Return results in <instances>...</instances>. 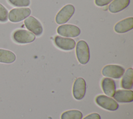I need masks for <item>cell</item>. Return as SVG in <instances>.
Masks as SVG:
<instances>
[{
    "label": "cell",
    "instance_id": "6da1fadb",
    "mask_svg": "<svg viewBox=\"0 0 133 119\" xmlns=\"http://www.w3.org/2000/svg\"><path fill=\"white\" fill-rule=\"evenodd\" d=\"M76 57L78 62L83 65L87 64L90 57L89 49L87 43L84 40L79 41L76 46Z\"/></svg>",
    "mask_w": 133,
    "mask_h": 119
},
{
    "label": "cell",
    "instance_id": "7a4b0ae2",
    "mask_svg": "<svg viewBox=\"0 0 133 119\" xmlns=\"http://www.w3.org/2000/svg\"><path fill=\"white\" fill-rule=\"evenodd\" d=\"M12 38L16 42L20 44L31 43L35 39L34 34L24 29H19L15 31L13 33Z\"/></svg>",
    "mask_w": 133,
    "mask_h": 119
},
{
    "label": "cell",
    "instance_id": "3957f363",
    "mask_svg": "<svg viewBox=\"0 0 133 119\" xmlns=\"http://www.w3.org/2000/svg\"><path fill=\"white\" fill-rule=\"evenodd\" d=\"M31 11L29 8H17L11 9L8 15L9 20L12 22H20L31 14Z\"/></svg>",
    "mask_w": 133,
    "mask_h": 119
},
{
    "label": "cell",
    "instance_id": "277c9868",
    "mask_svg": "<svg viewBox=\"0 0 133 119\" xmlns=\"http://www.w3.org/2000/svg\"><path fill=\"white\" fill-rule=\"evenodd\" d=\"M75 11L74 7L71 4L64 6L58 13L56 16V22L59 25L68 22Z\"/></svg>",
    "mask_w": 133,
    "mask_h": 119
},
{
    "label": "cell",
    "instance_id": "5b68a950",
    "mask_svg": "<svg viewBox=\"0 0 133 119\" xmlns=\"http://www.w3.org/2000/svg\"><path fill=\"white\" fill-rule=\"evenodd\" d=\"M125 73V69L117 65H108L103 67L102 74L107 77L118 79L123 76Z\"/></svg>",
    "mask_w": 133,
    "mask_h": 119
},
{
    "label": "cell",
    "instance_id": "8992f818",
    "mask_svg": "<svg viewBox=\"0 0 133 119\" xmlns=\"http://www.w3.org/2000/svg\"><path fill=\"white\" fill-rule=\"evenodd\" d=\"M96 102L100 107L109 111H115L118 104L113 99L104 95H99L96 98Z\"/></svg>",
    "mask_w": 133,
    "mask_h": 119
},
{
    "label": "cell",
    "instance_id": "52a82bcc",
    "mask_svg": "<svg viewBox=\"0 0 133 119\" xmlns=\"http://www.w3.org/2000/svg\"><path fill=\"white\" fill-rule=\"evenodd\" d=\"M57 31L60 35L71 38L76 37L81 33V30L78 27L70 24L60 26L58 27Z\"/></svg>",
    "mask_w": 133,
    "mask_h": 119
},
{
    "label": "cell",
    "instance_id": "ba28073f",
    "mask_svg": "<svg viewBox=\"0 0 133 119\" xmlns=\"http://www.w3.org/2000/svg\"><path fill=\"white\" fill-rule=\"evenodd\" d=\"M26 28L33 34L38 36L43 33V29L41 22L33 16H29L24 21Z\"/></svg>",
    "mask_w": 133,
    "mask_h": 119
},
{
    "label": "cell",
    "instance_id": "9c48e42d",
    "mask_svg": "<svg viewBox=\"0 0 133 119\" xmlns=\"http://www.w3.org/2000/svg\"><path fill=\"white\" fill-rule=\"evenodd\" d=\"M86 89L85 80L83 78H77L74 82L73 94L76 100H81L85 96Z\"/></svg>",
    "mask_w": 133,
    "mask_h": 119
},
{
    "label": "cell",
    "instance_id": "30bf717a",
    "mask_svg": "<svg viewBox=\"0 0 133 119\" xmlns=\"http://www.w3.org/2000/svg\"><path fill=\"white\" fill-rule=\"evenodd\" d=\"M54 42L58 47L65 51L73 50L75 46V41L73 39L69 38L56 36L54 39Z\"/></svg>",
    "mask_w": 133,
    "mask_h": 119
},
{
    "label": "cell",
    "instance_id": "8fae6325",
    "mask_svg": "<svg viewBox=\"0 0 133 119\" xmlns=\"http://www.w3.org/2000/svg\"><path fill=\"white\" fill-rule=\"evenodd\" d=\"M133 28V18L132 17L124 19L117 22L114 26V30L118 33L128 32Z\"/></svg>",
    "mask_w": 133,
    "mask_h": 119
},
{
    "label": "cell",
    "instance_id": "7c38bea8",
    "mask_svg": "<svg viewBox=\"0 0 133 119\" xmlns=\"http://www.w3.org/2000/svg\"><path fill=\"white\" fill-rule=\"evenodd\" d=\"M113 97L118 102H131L133 101V91L130 90H118Z\"/></svg>",
    "mask_w": 133,
    "mask_h": 119
},
{
    "label": "cell",
    "instance_id": "4fadbf2b",
    "mask_svg": "<svg viewBox=\"0 0 133 119\" xmlns=\"http://www.w3.org/2000/svg\"><path fill=\"white\" fill-rule=\"evenodd\" d=\"M101 87L104 93L110 97H113L116 90L115 82L110 78H104L101 82Z\"/></svg>",
    "mask_w": 133,
    "mask_h": 119
},
{
    "label": "cell",
    "instance_id": "5bb4252c",
    "mask_svg": "<svg viewBox=\"0 0 133 119\" xmlns=\"http://www.w3.org/2000/svg\"><path fill=\"white\" fill-rule=\"evenodd\" d=\"M130 0H113L109 6V10L112 13H118L125 9L129 4Z\"/></svg>",
    "mask_w": 133,
    "mask_h": 119
},
{
    "label": "cell",
    "instance_id": "9a60e30c",
    "mask_svg": "<svg viewBox=\"0 0 133 119\" xmlns=\"http://www.w3.org/2000/svg\"><path fill=\"white\" fill-rule=\"evenodd\" d=\"M121 80V87L125 89H131L133 86V69H127Z\"/></svg>",
    "mask_w": 133,
    "mask_h": 119
},
{
    "label": "cell",
    "instance_id": "2e32d148",
    "mask_svg": "<svg viewBox=\"0 0 133 119\" xmlns=\"http://www.w3.org/2000/svg\"><path fill=\"white\" fill-rule=\"evenodd\" d=\"M15 54L10 51L0 49V63L10 64L16 60Z\"/></svg>",
    "mask_w": 133,
    "mask_h": 119
},
{
    "label": "cell",
    "instance_id": "e0dca14e",
    "mask_svg": "<svg viewBox=\"0 0 133 119\" xmlns=\"http://www.w3.org/2000/svg\"><path fill=\"white\" fill-rule=\"evenodd\" d=\"M82 113L76 110H69L63 112L61 116V119H82Z\"/></svg>",
    "mask_w": 133,
    "mask_h": 119
},
{
    "label": "cell",
    "instance_id": "ac0fdd59",
    "mask_svg": "<svg viewBox=\"0 0 133 119\" xmlns=\"http://www.w3.org/2000/svg\"><path fill=\"white\" fill-rule=\"evenodd\" d=\"M8 2L16 7H27L30 4V0H8Z\"/></svg>",
    "mask_w": 133,
    "mask_h": 119
},
{
    "label": "cell",
    "instance_id": "d6986e66",
    "mask_svg": "<svg viewBox=\"0 0 133 119\" xmlns=\"http://www.w3.org/2000/svg\"><path fill=\"white\" fill-rule=\"evenodd\" d=\"M8 11L7 9L1 4H0V22H5L7 21L8 17Z\"/></svg>",
    "mask_w": 133,
    "mask_h": 119
},
{
    "label": "cell",
    "instance_id": "ffe728a7",
    "mask_svg": "<svg viewBox=\"0 0 133 119\" xmlns=\"http://www.w3.org/2000/svg\"><path fill=\"white\" fill-rule=\"evenodd\" d=\"M113 0H95V3L98 6H104L110 4Z\"/></svg>",
    "mask_w": 133,
    "mask_h": 119
},
{
    "label": "cell",
    "instance_id": "44dd1931",
    "mask_svg": "<svg viewBox=\"0 0 133 119\" xmlns=\"http://www.w3.org/2000/svg\"><path fill=\"white\" fill-rule=\"evenodd\" d=\"M83 119H101V117L99 114L97 113H93L86 116Z\"/></svg>",
    "mask_w": 133,
    "mask_h": 119
}]
</instances>
